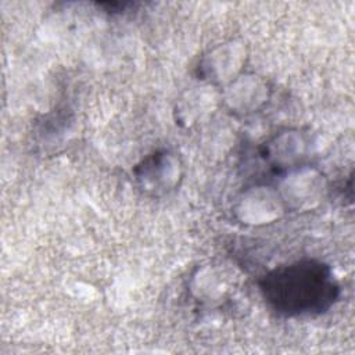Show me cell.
I'll use <instances>...</instances> for the list:
<instances>
[{
    "mask_svg": "<svg viewBox=\"0 0 355 355\" xmlns=\"http://www.w3.org/2000/svg\"><path fill=\"white\" fill-rule=\"evenodd\" d=\"M266 304L279 315L294 318L327 311L338 297L331 269L315 259L279 266L259 282Z\"/></svg>",
    "mask_w": 355,
    "mask_h": 355,
    "instance_id": "cell-1",
    "label": "cell"
}]
</instances>
